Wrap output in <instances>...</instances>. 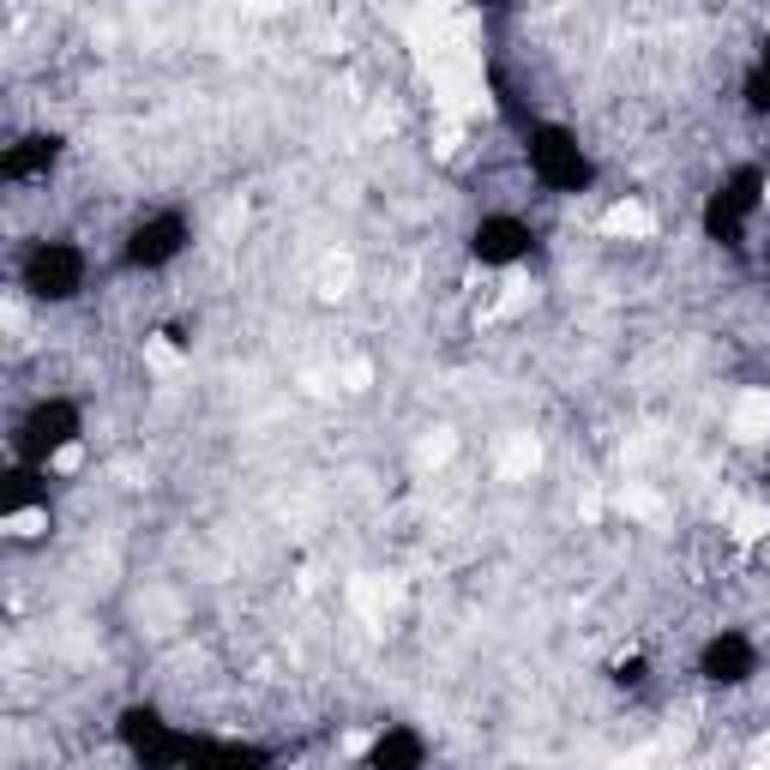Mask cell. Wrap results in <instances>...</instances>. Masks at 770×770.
Masks as SVG:
<instances>
[{
    "label": "cell",
    "mask_w": 770,
    "mask_h": 770,
    "mask_svg": "<svg viewBox=\"0 0 770 770\" xmlns=\"http://www.w3.org/2000/svg\"><path fill=\"white\" fill-rule=\"evenodd\" d=\"M409 43H416V61L421 73L433 79V102L440 114L464 121V114H482L487 109V91H482V61L476 48L464 43V12H446V7H428V12H409Z\"/></svg>",
    "instance_id": "cell-1"
},
{
    "label": "cell",
    "mask_w": 770,
    "mask_h": 770,
    "mask_svg": "<svg viewBox=\"0 0 770 770\" xmlns=\"http://www.w3.org/2000/svg\"><path fill=\"white\" fill-rule=\"evenodd\" d=\"M392 602H397V584H392V578H355V584H350V608L362 614L367 626H385Z\"/></svg>",
    "instance_id": "cell-2"
},
{
    "label": "cell",
    "mask_w": 770,
    "mask_h": 770,
    "mask_svg": "<svg viewBox=\"0 0 770 770\" xmlns=\"http://www.w3.org/2000/svg\"><path fill=\"white\" fill-rule=\"evenodd\" d=\"M536 464H542V446H536V433H512V440L499 446V476L524 482V476H536Z\"/></svg>",
    "instance_id": "cell-3"
},
{
    "label": "cell",
    "mask_w": 770,
    "mask_h": 770,
    "mask_svg": "<svg viewBox=\"0 0 770 770\" xmlns=\"http://www.w3.org/2000/svg\"><path fill=\"white\" fill-rule=\"evenodd\" d=\"M735 433H740V440H770V392H740Z\"/></svg>",
    "instance_id": "cell-4"
},
{
    "label": "cell",
    "mask_w": 770,
    "mask_h": 770,
    "mask_svg": "<svg viewBox=\"0 0 770 770\" xmlns=\"http://www.w3.org/2000/svg\"><path fill=\"white\" fill-rule=\"evenodd\" d=\"M602 229H608V235H650V229H657V217H650L645 205L620 199V205H614L608 217H602Z\"/></svg>",
    "instance_id": "cell-5"
},
{
    "label": "cell",
    "mask_w": 770,
    "mask_h": 770,
    "mask_svg": "<svg viewBox=\"0 0 770 770\" xmlns=\"http://www.w3.org/2000/svg\"><path fill=\"white\" fill-rule=\"evenodd\" d=\"M452 452H458V433L433 428L428 440L416 446V470H440V464H452Z\"/></svg>",
    "instance_id": "cell-6"
},
{
    "label": "cell",
    "mask_w": 770,
    "mask_h": 770,
    "mask_svg": "<svg viewBox=\"0 0 770 770\" xmlns=\"http://www.w3.org/2000/svg\"><path fill=\"white\" fill-rule=\"evenodd\" d=\"M620 512H626V518H645V524H662V512H669V506H662L650 487H620Z\"/></svg>",
    "instance_id": "cell-7"
},
{
    "label": "cell",
    "mask_w": 770,
    "mask_h": 770,
    "mask_svg": "<svg viewBox=\"0 0 770 770\" xmlns=\"http://www.w3.org/2000/svg\"><path fill=\"white\" fill-rule=\"evenodd\" d=\"M524 301H530V277H524V272H506V284H499V301H494V319L524 314Z\"/></svg>",
    "instance_id": "cell-8"
},
{
    "label": "cell",
    "mask_w": 770,
    "mask_h": 770,
    "mask_svg": "<svg viewBox=\"0 0 770 770\" xmlns=\"http://www.w3.org/2000/svg\"><path fill=\"white\" fill-rule=\"evenodd\" d=\"M728 524H735V542H759V536H770V512L765 506H735Z\"/></svg>",
    "instance_id": "cell-9"
},
{
    "label": "cell",
    "mask_w": 770,
    "mask_h": 770,
    "mask_svg": "<svg viewBox=\"0 0 770 770\" xmlns=\"http://www.w3.org/2000/svg\"><path fill=\"white\" fill-rule=\"evenodd\" d=\"M350 277H355V265H350V253H331L326 265H319V295H331L338 301L343 289H350Z\"/></svg>",
    "instance_id": "cell-10"
},
{
    "label": "cell",
    "mask_w": 770,
    "mask_h": 770,
    "mask_svg": "<svg viewBox=\"0 0 770 770\" xmlns=\"http://www.w3.org/2000/svg\"><path fill=\"white\" fill-rule=\"evenodd\" d=\"M338 385H343V392H367V385H374V367H367V362H343Z\"/></svg>",
    "instance_id": "cell-11"
},
{
    "label": "cell",
    "mask_w": 770,
    "mask_h": 770,
    "mask_svg": "<svg viewBox=\"0 0 770 770\" xmlns=\"http://www.w3.org/2000/svg\"><path fill=\"white\" fill-rule=\"evenodd\" d=\"M458 145H464V133H458V121L446 114V121H440V133H433V151H440V157H452Z\"/></svg>",
    "instance_id": "cell-12"
},
{
    "label": "cell",
    "mask_w": 770,
    "mask_h": 770,
    "mask_svg": "<svg viewBox=\"0 0 770 770\" xmlns=\"http://www.w3.org/2000/svg\"><path fill=\"white\" fill-rule=\"evenodd\" d=\"M145 362H151V367H175L182 355H175V343H169V338H151V343H145Z\"/></svg>",
    "instance_id": "cell-13"
},
{
    "label": "cell",
    "mask_w": 770,
    "mask_h": 770,
    "mask_svg": "<svg viewBox=\"0 0 770 770\" xmlns=\"http://www.w3.org/2000/svg\"><path fill=\"white\" fill-rule=\"evenodd\" d=\"M43 530V512H12L7 518V536H36Z\"/></svg>",
    "instance_id": "cell-14"
},
{
    "label": "cell",
    "mask_w": 770,
    "mask_h": 770,
    "mask_svg": "<svg viewBox=\"0 0 770 770\" xmlns=\"http://www.w3.org/2000/svg\"><path fill=\"white\" fill-rule=\"evenodd\" d=\"M608 770H657V752H645V747H638V752H626V759H614Z\"/></svg>",
    "instance_id": "cell-15"
},
{
    "label": "cell",
    "mask_w": 770,
    "mask_h": 770,
    "mask_svg": "<svg viewBox=\"0 0 770 770\" xmlns=\"http://www.w3.org/2000/svg\"><path fill=\"white\" fill-rule=\"evenodd\" d=\"M79 464H85V446H61V452H55V470H61V476H73Z\"/></svg>",
    "instance_id": "cell-16"
},
{
    "label": "cell",
    "mask_w": 770,
    "mask_h": 770,
    "mask_svg": "<svg viewBox=\"0 0 770 770\" xmlns=\"http://www.w3.org/2000/svg\"><path fill=\"white\" fill-rule=\"evenodd\" d=\"M752 759H759V770H770V735L759 740V752H752Z\"/></svg>",
    "instance_id": "cell-17"
}]
</instances>
